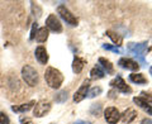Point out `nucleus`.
<instances>
[{
    "mask_svg": "<svg viewBox=\"0 0 152 124\" xmlns=\"http://www.w3.org/2000/svg\"><path fill=\"white\" fill-rule=\"evenodd\" d=\"M45 80L50 88L60 89V86L64 82V75L55 67H47L45 72Z\"/></svg>",
    "mask_w": 152,
    "mask_h": 124,
    "instance_id": "f257e3e1",
    "label": "nucleus"
},
{
    "mask_svg": "<svg viewBox=\"0 0 152 124\" xmlns=\"http://www.w3.org/2000/svg\"><path fill=\"white\" fill-rule=\"evenodd\" d=\"M22 77L29 86H36V85H38V81H39L37 70L29 65H24L22 67Z\"/></svg>",
    "mask_w": 152,
    "mask_h": 124,
    "instance_id": "f03ea898",
    "label": "nucleus"
},
{
    "mask_svg": "<svg viewBox=\"0 0 152 124\" xmlns=\"http://www.w3.org/2000/svg\"><path fill=\"white\" fill-rule=\"evenodd\" d=\"M146 50H147V42H142V43H129L128 44V51L132 52V53L140 60L142 66H146V61H145Z\"/></svg>",
    "mask_w": 152,
    "mask_h": 124,
    "instance_id": "7ed1b4c3",
    "label": "nucleus"
},
{
    "mask_svg": "<svg viewBox=\"0 0 152 124\" xmlns=\"http://www.w3.org/2000/svg\"><path fill=\"white\" fill-rule=\"evenodd\" d=\"M57 13L60 14V17L64 19V20L67 23V24L72 26V27H76L79 24V20L77 18H76L72 13H71L67 8H66L65 5H60L58 8H57Z\"/></svg>",
    "mask_w": 152,
    "mask_h": 124,
    "instance_id": "20e7f679",
    "label": "nucleus"
},
{
    "mask_svg": "<svg viewBox=\"0 0 152 124\" xmlns=\"http://www.w3.org/2000/svg\"><path fill=\"white\" fill-rule=\"evenodd\" d=\"M121 117H122V114L114 106H109L104 110V118H105V120L109 124H117L121 120Z\"/></svg>",
    "mask_w": 152,
    "mask_h": 124,
    "instance_id": "39448f33",
    "label": "nucleus"
},
{
    "mask_svg": "<svg viewBox=\"0 0 152 124\" xmlns=\"http://www.w3.org/2000/svg\"><path fill=\"white\" fill-rule=\"evenodd\" d=\"M46 28L55 33L62 32V24H61V22L58 20V18H57L55 14H50L48 18L46 19Z\"/></svg>",
    "mask_w": 152,
    "mask_h": 124,
    "instance_id": "423d86ee",
    "label": "nucleus"
},
{
    "mask_svg": "<svg viewBox=\"0 0 152 124\" xmlns=\"http://www.w3.org/2000/svg\"><path fill=\"white\" fill-rule=\"evenodd\" d=\"M50 110H51V103L46 101V100H41V101H38L34 105L33 114H34V117H37V118H42Z\"/></svg>",
    "mask_w": 152,
    "mask_h": 124,
    "instance_id": "0eeeda50",
    "label": "nucleus"
},
{
    "mask_svg": "<svg viewBox=\"0 0 152 124\" xmlns=\"http://www.w3.org/2000/svg\"><path fill=\"white\" fill-rule=\"evenodd\" d=\"M110 86L114 88V89H117L118 91H121L123 94H131L132 93V89L124 82V80H123L122 76H119V75H118L117 77L110 82Z\"/></svg>",
    "mask_w": 152,
    "mask_h": 124,
    "instance_id": "6e6552de",
    "label": "nucleus"
},
{
    "mask_svg": "<svg viewBox=\"0 0 152 124\" xmlns=\"http://www.w3.org/2000/svg\"><path fill=\"white\" fill-rule=\"evenodd\" d=\"M89 89H90V80H85L83 82V85L80 86V89L74 94V101L80 103L81 100H84L89 93Z\"/></svg>",
    "mask_w": 152,
    "mask_h": 124,
    "instance_id": "1a4fd4ad",
    "label": "nucleus"
},
{
    "mask_svg": "<svg viewBox=\"0 0 152 124\" xmlns=\"http://www.w3.org/2000/svg\"><path fill=\"white\" fill-rule=\"evenodd\" d=\"M118 65H119L122 69H126L129 71H138V69H140L138 62H136L132 58H126V57H123V58L118 61Z\"/></svg>",
    "mask_w": 152,
    "mask_h": 124,
    "instance_id": "9d476101",
    "label": "nucleus"
},
{
    "mask_svg": "<svg viewBox=\"0 0 152 124\" xmlns=\"http://www.w3.org/2000/svg\"><path fill=\"white\" fill-rule=\"evenodd\" d=\"M34 56L37 61L39 62L41 65H46L48 62V53H47V50L43 46H38L36 51H34Z\"/></svg>",
    "mask_w": 152,
    "mask_h": 124,
    "instance_id": "9b49d317",
    "label": "nucleus"
},
{
    "mask_svg": "<svg viewBox=\"0 0 152 124\" xmlns=\"http://www.w3.org/2000/svg\"><path fill=\"white\" fill-rule=\"evenodd\" d=\"M133 101H134L137 105L142 109V110H145L148 115H152V105L147 101V100H145L142 96H138V98L136 96V98H133Z\"/></svg>",
    "mask_w": 152,
    "mask_h": 124,
    "instance_id": "f8f14e48",
    "label": "nucleus"
},
{
    "mask_svg": "<svg viewBox=\"0 0 152 124\" xmlns=\"http://www.w3.org/2000/svg\"><path fill=\"white\" fill-rule=\"evenodd\" d=\"M136 117H137V112L134 110V109H127V110L122 114L121 119L124 124H129V123H132L133 120H134Z\"/></svg>",
    "mask_w": 152,
    "mask_h": 124,
    "instance_id": "ddd939ff",
    "label": "nucleus"
},
{
    "mask_svg": "<svg viewBox=\"0 0 152 124\" xmlns=\"http://www.w3.org/2000/svg\"><path fill=\"white\" fill-rule=\"evenodd\" d=\"M48 34L50 32L48 29L45 27V28H39V29L37 31V34H36V39L37 42H39V43H43V42L47 41V38H48Z\"/></svg>",
    "mask_w": 152,
    "mask_h": 124,
    "instance_id": "4468645a",
    "label": "nucleus"
},
{
    "mask_svg": "<svg viewBox=\"0 0 152 124\" xmlns=\"http://www.w3.org/2000/svg\"><path fill=\"white\" fill-rule=\"evenodd\" d=\"M84 65H85V61L80 57H75L74 61H72V71L75 74H80L84 69Z\"/></svg>",
    "mask_w": 152,
    "mask_h": 124,
    "instance_id": "2eb2a0df",
    "label": "nucleus"
},
{
    "mask_svg": "<svg viewBox=\"0 0 152 124\" xmlns=\"http://www.w3.org/2000/svg\"><path fill=\"white\" fill-rule=\"evenodd\" d=\"M34 101H29V103H26V104H22L19 106H12V110L15 112V113H26L28 110H31L32 106L34 105Z\"/></svg>",
    "mask_w": 152,
    "mask_h": 124,
    "instance_id": "dca6fc26",
    "label": "nucleus"
},
{
    "mask_svg": "<svg viewBox=\"0 0 152 124\" xmlns=\"http://www.w3.org/2000/svg\"><path fill=\"white\" fill-rule=\"evenodd\" d=\"M129 80L137 85L147 84V79L145 77V75H142V74H132V75H129Z\"/></svg>",
    "mask_w": 152,
    "mask_h": 124,
    "instance_id": "f3484780",
    "label": "nucleus"
},
{
    "mask_svg": "<svg viewBox=\"0 0 152 124\" xmlns=\"http://www.w3.org/2000/svg\"><path fill=\"white\" fill-rule=\"evenodd\" d=\"M105 34L110 38V39L115 43V47H119V46H122V43H123V38L119 36V34H117L115 32H112V31H107V33Z\"/></svg>",
    "mask_w": 152,
    "mask_h": 124,
    "instance_id": "a211bd4d",
    "label": "nucleus"
},
{
    "mask_svg": "<svg viewBox=\"0 0 152 124\" xmlns=\"http://www.w3.org/2000/svg\"><path fill=\"white\" fill-rule=\"evenodd\" d=\"M90 75H91V79H103L104 75H105V72L102 70V66L96 65L95 67H93V70L90 71Z\"/></svg>",
    "mask_w": 152,
    "mask_h": 124,
    "instance_id": "6ab92c4d",
    "label": "nucleus"
},
{
    "mask_svg": "<svg viewBox=\"0 0 152 124\" xmlns=\"http://www.w3.org/2000/svg\"><path fill=\"white\" fill-rule=\"evenodd\" d=\"M99 65H100L103 69H105L108 74H113V65L109 60L104 58V57H100V58H99Z\"/></svg>",
    "mask_w": 152,
    "mask_h": 124,
    "instance_id": "aec40b11",
    "label": "nucleus"
},
{
    "mask_svg": "<svg viewBox=\"0 0 152 124\" xmlns=\"http://www.w3.org/2000/svg\"><path fill=\"white\" fill-rule=\"evenodd\" d=\"M67 98H69L67 90H62V91L57 93V94L55 95V101H56V103H65L66 100H67Z\"/></svg>",
    "mask_w": 152,
    "mask_h": 124,
    "instance_id": "412c9836",
    "label": "nucleus"
},
{
    "mask_svg": "<svg viewBox=\"0 0 152 124\" xmlns=\"http://www.w3.org/2000/svg\"><path fill=\"white\" fill-rule=\"evenodd\" d=\"M90 113L93 114L94 117H100L102 114V104H93L91 108H90Z\"/></svg>",
    "mask_w": 152,
    "mask_h": 124,
    "instance_id": "4be33fe9",
    "label": "nucleus"
},
{
    "mask_svg": "<svg viewBox=\"0 0 152 124\" xmlns=\"http://www.w3.org/2000/svg\"><path fill=\"white\" fill-rule=\"evenodd\" d=\"M102 88H99V86H95L93 89H90L89 90V93H88V98H95V96H98V95H100L102 94Z\"/></svg>",
    "mask_w": 152,
    "mask_h": 124,
    "instance_id": "5701e85b",
    "label": "nucleus"
},
{
    "mask_svg": "<svg viewBox=\"0 0 152 124\" xmlns=\"http://www.w3.org/2000/svg\"><path fill=\"white\" fill-rule=\"evenodd\" d=\"M32 13H33V15H34L36 18H39V17H41V14H42L41 8L38 7L36 3H32Z\"/></svg>",
    "mask_w": 152,
    "mask_h": 124,
    "instance_id": "b1692460",
    "label": "nucleus"
},
{
    "mask_svg": "<svg viewBox=\"0 0 152 124\" xmlns=\"http://www.w3.org/2000/svg\"><path fill=\"white\" fill-rule=\"evenodd\" d=\"M103 48H104V50H107V51H113L114 53H121L119 47H115V46H110V44H103Z\"/></svg>",
    "mask_w": 152,
    "mask_h": 124,
    "instance_id": "393cba45",
    "label": "nucleus"
},
{
    "mask_svg": "<svg viewBox=\"0 0 152 124\" xmlns=\"http://www.w3.org/2000/svg\"><path fill=\"white\" fill-rule=\"evenodd\" d=\"M10 123V119H9V117L5 113L0 112V124H9Z\"/></svg>",
    "mask_w": 152,
    "mask_h": 124,
    "instance_id": "a878e982",
    "label": "nucleus"
},
{
    "mask_svg": "<svg viewBox=\"0 0 152 124\" xmlns=\"http://www.w3.org/2000/svg\"><path fill=\"white\" fill-rule=\"evenodd\" d=\"M37 28H38V24L34 23L32 27V32H31V41H33L36 38V34H37Z\"/></svg>",
    "mask_w": 152,
    "mask_h": 124,
    "instance_id": "bb28decb",
    "label": "nucleus"
},
{
    "mask_svg": "<svg viewBox=\"0 0 152 124\" xmlns=\"http://www.w3.org/2000/svg\"><path fill=\"white\" fill-rule=\"evenodd\" d=\"M20 124H33L32 119L28 118V117H22L20 118Z\"/></svg>",
    "mask_w": 152,
    "mask_h": 124,
    "instance_id": "cd10ccee",
    "label": "nucleus"
},
{
    "mask_svg": "<svg viewBox=\"0 0 152 124\" xmlns=\"http://www.w3.org/2000/svg\"><path fill=\"white\" fill-rule=\"evenodd\" d=\"M141 124H152V120H151L150 118H145L141 122Z\"/></svg>",
    "mask_w": 152,
    "mask_h": 124,
    "instance_id": "c85d7f7f",
    "label": "nucleus"
},
{
    "mask_svg": "<svg viewBox=\"0 0 152 124\" xmlns=\"http://www.w3.org/2000/svg\"><path fill=\"white\" fill-rule=\"evenodd\" d=\"M84 123H85V122H81V120H80V122H76L75 124H84Z\"/></svg>",
    "mask_w": 152,
    "mask_h": 124,
    "instance_id": "c756f323",
    "label": "nucleus"
},
{
    "mask_svg": "<svg viewBox=\"0 0 152 124\" xmlns=\"http://www.w3.org/2000/svg\"><path fill=\"white\" fill-rule=\"evenodd\" d=\"M150 74L152 75V66H151V69H150Z\"/></svg>",
    "mask_w": 152,
    "mask_h": 124,
    "instance_id": "7c9ffc66",
    "label": "nucleus"
},
{
    "mask_svg": "<svg viewBox=\"0 0 152 124\" xmlns=\"http://www.w3.org/2000/svg\"><path fill=\"white\" fill-rule=\"evenodd\" d=\"M84 124H91V123H89V122H88V123H84Z\"/></svg>",
    "mask_w": 152,
    "mask_h": 124,
    "instance_id": "2f4dec72",
    "label": "nucleus"
}]
</instances>
